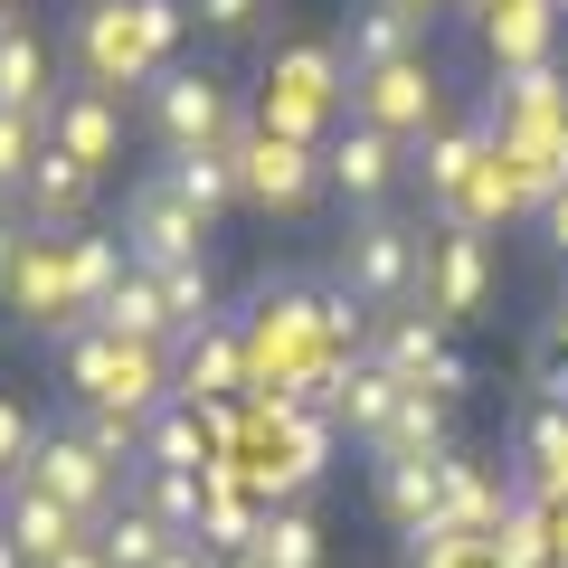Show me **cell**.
Listing matches in <instances>:
<instances>
[{
	"mask_svg": "<svg viewBox=\"0 0 568 568\" xmlns=\"http://www.w3.org/2000/svg\"><path fill=\"white\" fill-rule=\"evenodd\" d=\"M142 104H152L162 152H246V114H237L219 67H152Z\"/></svg>",
	"mask_w": 568,
	"mask_h": 568,
	"instance_id": "cell-1",
	"label": "cell"
},
{
	"mask_svg": "<svg viewBox=\"0 0 568 568\" xmlns=\"http://www.w3.org/2000/svg\"><path fill=\"white\" fill-rule=\"evenodd\" d=\"M426 246H436V237H417V219H388V209H369V219L342 237V294H351L361 313L407 304V294L426 284Z\"/></svg>",
	"mask_w": 568,
	"mask_h": 568,
	"instance_id": "cell-2",
	"label": "cell"
},
{
	"mask_svg": "<svg viewBox=\"0 0 568 568\" xmlns=\"http://www.w3.org/2000/svg\"><path fill=\"white\" fill-rule=\"evenodd\" d=\"M114 237H123V265H133V275H181V265H200L209 227L190 219L162 181H142L133 200H123V227H114Z\"/></svg>",
	"mask_w": 568,
	"mask_h": 568,
	"instance_id": "cell-3",
	"label": "cell"
},
{
	"mask_svg": "<svg viewBox=\"0 0 568 568\" xmlns=\"http://www.w3.org/2000/svg\"><path fill=\"white\" fill-rule=\"evenodd\" d=\"M67 369H77V398L85 407H114V417H152V407H162V398H152V388H162V379H152V351H142V342H104L95 323L77 332Z\"/></svg>",
	"mask_w": 568,
	"mask_h": 568,
	"instance_id": "cell-4",
	"label": "cell"
},
{
	"mask_svg": "<svg viewBox=\"0 0 568 568\" xmlns=\"http://www.w3.org/2000/svg\"><path fill=\"white\" fill-rule=\"evenodd\" d=\"M29 484H39L48 503H67V511L85 521V530H95L104 511H114V465H104V455L85 446L77 426H39V455H29Z\"/></svg>",
	"mask_w": 568,
	"mask_h": 568,
	"instance_id": "cell-5",
	"label": "cell"
},
{
	"mask_svg": "<svg viewBox=\"0 0 568 568\" xmlns=\"http://www.w3.org/2000/svg\"><path fill=\"white\" fill-rule=\"evenodd\" d=\"M114 142H123V104L114 85H67V95H48V152H67V162H85L104 181V162H114Z\"/></svg>",
	"mask_w": 568,
	"mask_h": 568,
	"instance_id": "cell-6",
	"label": "cell"
},
{
	"mask_svg": "<svg viewBox=\"0 0 568 568\" xmlns=\"http://www.w3.org/2000/svg\"><path fill=\"white\" fill-rule=\"evenodd\" d=\"M398 133H379V123H361L351 114L342 133H332V152H323V181L342 190L351 209H388V190H398Z\"/></svg>",
	"mask_w": 568,
	"mask_h": 568,
	"instance_id": "cell-7",
	"label": "cell"
},
{
	"mask_svg": "<svg viewBox=\"0 0 568 568\" xmlns=\"http://www.w3.org/2000/svg\"><path fill=\"white\" fill-rule=\"evenodd\" d=\"M493 294V246L474 227H446V237L426 246V313L436 323H474Z\"/></svg>",
	"mask_w": 568,
	"mask_h": 568,
	"instance_id": "cell-8",
	"label": "cell"
},
{
	"mask_svg": "<svg viewBox=\"0 0 568 568\" xmlns=\"http://www.w3.org/2000/svg\"><path fill=\"white\" fill-rule=\"evenodd\" d=\"M85 209H95V171L67 162V152H39V162H29V181H20V219L39 227L48 246H67V237L85 227Z\"/></svg>",
	"mask_w": 568,
	"mask_h": 568,
	"instance_id": "cell-9",
	"label": "cell"
},
{
	"mask_svg": "<svg viewBox=\"0 0 568 568\" xmlns=\"http://www.w3.org/2000/svg\"><path fill=\"white\" fill-rule=\"evenodd\" d=\"M0 540L20 549L29 568H48V559H58V549L95 540V530H85V521H77V511H67V503H48V493H39V484H29V474H20V484L0 493Z\"/></svg>",
	"mask_w": 568,
	"mask_h": 568,
	"instance_id": "cell-10",
	"label": "cell"
},
{
	"mask_svg": "<svg viewBox=\"0 0 568 568\" xmlns=\"http://www.w3.org/2000/svg\"><path fill=\"white\" fill-rule=\"evenodd\" d=\"M361 95V123H379V133H426V114H436V77H426V58H398V67H379V77H361L351 85Z\"/></svg>",
	"mask_w": 568,
	"mask_h": 568,
	"instance_id": "cell-11",
	"label": "cell"
},
{
	"mask_svg": "<svg viewBox=\"0 0 568 568\" xmlns=\"http://www.w3.org/2000/svg\"><path fill=\"white\" fill-rule=\"evenodd\" d=\"M152 181H162L200 227H219L227 200H237V162H227V152H162V171H152Z\"/></svg>",
	"mask_w": 568,
	"mask_h": 568,
	"instance_id": "cell-12",
	"label": "cell"
},
{
	"mask_svg": "<svg viewBox=\"0 0 568 568\" xmlns=\"http://www.w3.org/2000/svg\"><path fill=\"white\" fill-rule=\"evenodd\" d=\"M417 39H426V29L398 20L388 0H361V10H351V29H342V67H351V77H379V67L417 58Z\"/></svg>",
	"mask_w": 568,
	"mask_h": 568,
	"instance_id": "cell-13",
	"label": "cell"
},
{
	"mask_svg": "<svg viewBox=\"0 0 568 568\" xmlns=\"http://www.w3.org/2000/svg\"><path fill=\"white\" fill-rule=\"evenodd\" d=\"M85 323H95L104 342H142V351H152V342H171V304H162V275H123L114 294H104V304L85 313Z\"/></svg>",
	"mask_w": 568,
	"mask_h": 568,
	"instance_id": "cell-14",
	"label": "cell"
},
{
	"mask_svg": "<svg viewBox=\"0 0 568 568\" xmlns=\"http://www.w3.org/2000/svg\"><path fill=\"white\" fill-rule=\"evenodd\" d=\"M200 455H209V436H200V417H190V398H162L152 417H142L133 474H200Z\"/></svg>",
	"mask_w": 568,
	"mask_h": 568,
	"instance_id": "cell-15",
	"label": "cell"
},
{
	"mask_svg": "<svg viewBox=\"0 0 568 568\" xmlns=\"http://www.w3.org/2000/svg\"><path fill=\"white\" fill-rule=\"evenodd\" d=\"M48 95H58V85H48V48H39V29H0V114H39L48 123Z\"/></svg>",
	"mask_w": 568,
	"mask_h": 568,
	"instance_id": "cell-16",
	"label": "cell"
},
{
	"mask_svg": "<svg viewBox=\"0 0 568 568\" xmlns=\"http://www.w3.org/2000/svg\"><path fill=\"white\" fill-rule=\"evenodd\" d=\"M398 398H407L398 369H379V361H351V369H342V426L361 436V446H379V436H388Z\"/></svg>",
	"mask_w": 568,
	"mask_h": 568,
	"instance_id": "cell-17",
	"label": "cell"
},
{
	"mask_svg": "<svg viewBox=\"0 0 568 568\" xmlns=\"http://www.w3.org/2000/svg\"><path fill=\"white\" fill-rule=\"evenodd\" d=\"M313 181H323V162H304L294 142H246V162H237V190L246 200H275V209H294Z\"/></svg>",
	"mask_w": 568,
	"mask_h": 568,
	"instance_id": "cell-18",
	"label": "cell"
},
{
	"mask_svg": "<svg viewBox=\"0 0 568 568\" xmlns=\"http://www.w3.org/2000/svg\"><path fill=\"white\" fill-rule=\"evenodd\" d=\"M436 484H446V455H379V503H388V521L426 530V511H436Z\"/></svg>",
	"mask_w": 568,
	"mask_h": 568,
	"instance_id": "cell-19",
	"label": "cell"
},
{
	"mask_svg": "<svg viewBox=\"0 0 568 568\" xmlns=\"http://www.w3.org/2000/svg\"><path fill=\"white\" fill-rule=\"evenodd\" d=\"M171 540H181V530H162V521H152L142 503H123V511H104V521H95V549H104V568H152Z\"/></svg>",
	"mask_w": 568,
	"mask_h": 568,
	"instance_id": "cell-20",
	"label": "cell"
},
{
	"mask_svg": "<svg viewBox=\"0 0 568 568\" xmlns=\"http://www.w3.org/2000/svg\"><path fill=\"white\" fill-rule=\"evenodd\" d=\"M142 511H152L162 530H181V540H200L209 493H200V474H142Z\"/></svg>",
	"mask_w": 568,
	"mask_h": 568,
	"instance_id": "cell-21",
	"label": "cell"
},
{
	"mask_svg": "<svg viewBox=\"0 0 568 568\" xmlns=\"http://www.w3.org/2000/svg\"><path fill=\"white\" fill-rule=\"evenodd\" d=\"M246 549H256L265 568H313V559H323V530H313V511H265Z\"/></svg>",
	"mask_w": 568,
	"mask_h": 568,
	"instance_id": "cell-22",
	"label": "cell"
},
{
	"mask_svg": "<svg viewBox=\"0 0 568 568\" xmlns=\"http://www.w3.org/2000/svg\"><path fill=\"white\" fill-rule=\"evenodd\" d=\"M39 152H48V123L39 114H0V200H20V181H29Z\"/></svg>",
	"mask_w": 568,
	"mask_h": 568,
	"instance_id": "cell-23",
	"label": "cell"
},
{
	"mask_svg": "<svg viewBox=\"0 0 568 568\" xmlns=\"http://www.w3.org/2000/svg\"><path fill=\"white\" fill-rule=\"evenodd\" d=\"M29 455H39V426H29V407L10 398V388H0V493H10V484L29 474Z\"/></svg>",
	"mask_w": 568,
	"mask_h": 568,
	"instance_id": "cell-24",
	"label": "cell"
},
{
	"mask_svg": "<svg viewBox=\"0 0 568 568\" xmlns=\"http://www.w3.org/2000/svg\"><path fill=\"white\" fill-rule=\"evenodd\" d=\"M465 181H474V133H436V142H426V190L455 200Z\"/></svg>",
	"mask_w": 568,
	"mask_h": 568,
	"instance_id": "cell-25",
	"label": "cell"
},
{
	"mask_svg": "<svg viewBox=\"0 0 568 568\" xmlns=\"http://www.w3.org/2000/svg\"><path fill=\"white\" fill-rule=\"evenodd\" d=\"M20 256H29V227H20V200H0V294L20 284Z\"/></svg>",
	"mask_w": 568,
	"mask_h": 568,
	"instance_id": "cell-26",
	"label": "cell"
},
{
	"mask_svg": "<svg viewBox=\"0 0 568 568\" xmlns=\"http://www.w3.org/2000/svg\"><path fill=\"white\" fill-rule=\"evenodd\" d=\"M265 0H200V29H219V39H237L246 20H256Z\"/></svg>",
	"mask_w": 568,
	"mask_h": 568,
	"instance_id": "cell-27",
	"label": "cell"
},
{
	"mask_svg": "<svg viewBox=\"0 0 568 568\" xmlns=\"http://www.w3.org/2000/svg\"><path fill=\"white\" fill-rule=\"evenodd\" d=\"M152 568H219V549H209V540H171Z\"/></svg>",
	"mask_w": 568,
	"mask_h": 568,
	"instance_id": "cell-28",
	"label": "cell"
},
{
	"mask_svg": "<svg viewBox=\"0 0 568 568\" xmlns=\"http://www.w3.org/2000/svg\"><path fill=\"white\" fill-rule=\"evenodd\" d=\"M48 568H104V549H95V540H77V549H58Z\"/></svg>",
	"mask_w": 568,
	"mask_h": 568,
	"instance_id": "cell-29",
	"label": "cell"
},
{
	"mask_svg": "<svg viewBox=\"0 0 568 568\" xmlns=\"http://www.w3.org/2000/svg\"><path fill=\"white\" fill-rule=\"evenodd\" d=\"M388 10H398V20H417V29H436V10H446V0H388Z\"/></svg>",
	"mask_w": 568,
	"mask_h": 568,
	"instance_id": "cell-30",
	"label": "cell"
},
{
	"mask_svg": "<svg viewBox=\"0 0 568 568\" xmlns=\"http://www.w3.org/2000/svg\"><path fill=\"white\" fill-rule=\"evenodd\" d=\"M219 568H265V559H256V549H219Z\"/></svg>",
	"mask_w": 568,
	"mask_h": 568,
	"instance_id": "cell-31",
	"label": "cell"
},
{
	"mask_svg": "<svg viewBox=\"0 0 568 568\" xmlns=\"http://www.w3.org/2000/svg\"><path fill=\"white\" fill-rule=\"evenodd\" d=\"M549 237H559V256H568V200H559V209H549Z\"/></svg>",
	"mask_w": 568,
	"mask_h": 568,
	"instance_id": "cell-32",
	"label": "cell"
},
{
	"mask_svg": "<svg viewBox=\"0 0 568 568\" xmlns=\"http://www.w3.org/2000/svg\"><path fill=\"white\" fill-rule=\"evenodd\" d=\"M0 568H29V559H20V549H10V540H0Z\"/></svg>",
	"mask_w": 568,
	"mask_h": 568,
	"instance_id": "cell-33",
	"label": "cell"
},
{
	"mask_svg": "<svg viewBox=\"0 0 568 568\" xmlns=\"http://www.w3.org/2000/svg\"><path fill=\"white\" fill-rule=\"evenodd\" d=\"M559 181H568V133H559Z\"/></svg>",
	"mask_w": 568,
	"mask_h": 568,
	"instance_id": "cell-34",
	"label": "cell"
},
{
	"mask_svg": "<svg viewBox=\"0 0 568 568\" xmlns=\"http://www.w3.org/2000/svg\"><path fill=\"white\" fill-rule=\"evenodd\" d=\"M0 29H10V0H0Z\"/></svg>",
	"mask_w": 568,
	"mask_h": 568,
	"instance_id": "cell-35",
	"label": "cell"
}]
</instances>
